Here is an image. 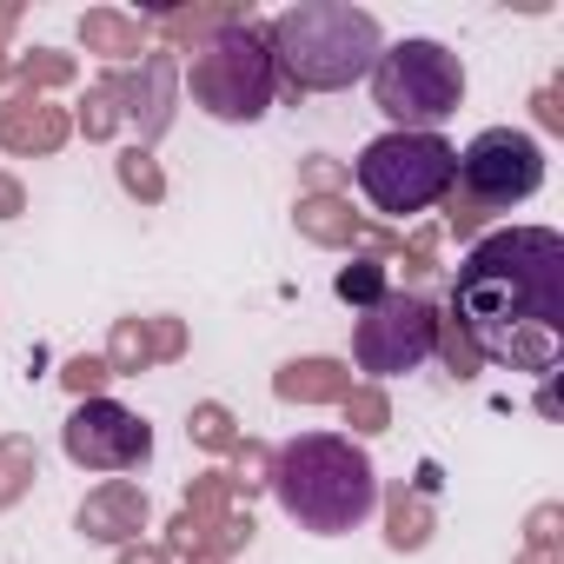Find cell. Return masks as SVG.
Segmentation results:
<instances>
[{
    "instance_id": "obj_1",
    "label": "cell",
    "mask_w": 564,
    "mask_h": 564,
    "mask_svg": "<svg viewBox=\"0 0 564 564\" xmlns=\"http://www.w3.org/2000/svg\"><path fill=\"white\" fill-rule=\"evenodd\" d=\"M452 326L511 372H557L564 326V239L551 226H511L471 246L452 279Z\"/></svg>"
},
{
    "instance_id": "obj_2",
    "label": "cell",
    "mask_w": 564,
    "mask_h": 564,
    "mask_svg": "<svg viewBox=\"0 0 564 564\" xmlns=\"http://www.w3.org/2000/svg\"><path fill=\"white\" fill-rule=\"evenodd\" d=\"M265 485H272L279 511L313 538H339V531L366 524L379 505L372 458L339 432H300L293 445H279L265 465Z\"/></svg>"
},
{
    "instance_id": "obj_3",
    "label": "cell",
    "mask_w": 564,
    "mask_h": 564,
    "mask_svg": "<svg viewBox=\"0 0 564 564\" xmlns=\"http://www.w3.org/2000/svg\"><path fill=\"white\" fill-rule=\"evenodd\" d=\"M265 54H272V80L293 100L339 94L372 74V61L386 54V28L346 0H300L265 28Z\"/></svg>"
},
{
    "instance_id": "obj_4",
    "label": "cell",
    "mask_w": 564,
    "mask_h": 564,
    "mask_svg": "<svg viewBox=\"0 0 564 564\" xmlns=\"http://www.w3.org/2000/svg\"><path fill=\"white\" fill-rule=\"evenodd\" d=\"M372 100L392 133H438L465 107V67L438 41H392L372 61Z\"/></svg>"
},
{
    "instance_id": "obj_5",
    "label": "cell",
    "mask_w": 564,
    "mask_h": 564,
    "mask_svg": "<svg viewBox=\"0 0 564 564\" xmlns=\"http://www.w3.org/2000/svg\"><path fill=\"white\" fill-rule=\"evenodd\" d=\"M352 180H359V193H366L379 213L412 219V213L452 199L458 153H452L438 133H386V140H372V147L352 160Z\"/></svg>"
},
{
    "instance_id": "obj_6",
    "label": "cell",
    "mask_w": 564,
    "mask_h": 564,
    "mask_svg": "<svg viewBox=\"0 0 564 564\" xmlns=\"http://www.w3.org/2000/svg\"><path fill=\"white\" fill-rule=\"evenodd\" d=\"M193 107L213 120H259L272 107V54H265V28L259 21H232L219 28L199 54H193Z\"/></svg>"
},
{
    "instance_id": "obj_7",
    "label": "cell",
    "mask_w": 564,
    "mask_h": 564,
    "mask_svg": "<svg viewBox=\"0 0 564 564\" xmlns=\"http://www.w3.org/2000/svg\"><path fill=\"white\" fill-rule=\"evenodd\" d=\"M465 199L452 206V232H478L485 213L498 206H518L544 186V147L518 127H485L465 153H458V180H452Z\"/></svg>"
},
{
    "instance_id": "obj_8",
    "label": "cell",
    "mask_w": 564,
    "mask_h": 564,
    "mask_svg": "<svg viewBox=\"0 0 564 564\" xmlns=\"http://www.w3.org/2000/svg\"><path fill=\"white\" fill-rule=\"evenodd\" d=\"M432 346H438V313H432V300H419V293H386L379 306H366V319H359V333H352V359H359V372H372V379L419 372V366L432 359Z\"/></svg>"
},
{
    "instance_id": "obj_9",
    "label": "cell",
    "mask_w": 564,
    "mask_h": 564,
    "mask_svg": "<svg viewBox=\"0 0 564 564\" xmlns=\"http://www.w3.org/2000/svg\"><path fill=\"white\" fill-rule=\"evenodd\" d=\"M61 445L80 471H140L153 458V425L120 399H80L61 425Z\"/></svg>"
},
{
    "instance_id": "obj_10",
    "label": "cell",
    "mask_w": 564,
    "mask_h": 564,
    "mask_svg": "<svg viewBox=\"0 0 564 564\" xmlns=\"http://www.w3.org/2000/svg\"><path fill=\"white\" fill-rule=\"evenodd\" d=\"M74 524H80V538H94V544H133V538L147 531V491L127 485V478H113V485L87 491V505L74 511Z\"/></svg>"
},
{
    "instance_id": "obj_11",
    "label": "cell",
    "mask_w": 564,
    "mask_h": 564,
    "mask_svg": "<svg viewBox=\"0 0 564 564\" xmlns=\"http://www.w3.org/2000/svg\"><path fill=\"white\" fill-rule=\"evenodd\" d=\"M173 54H147L140 61V80H120V100H127V113H133V127H140V140H160L166 133V120H173Z\"/></svg>"
},
{
    "instance_id": "obj_12",
    "label": "cell",
    "mask_w": 564,
    "mask_h": 564,
    "mask_svg": "<svg viewBox=\"0 0 564 564\" xmlns=\"http://www.w3.org/2000/svg\"><path fill=\"white\" fill-rule=\"evenodd\" d=\"M67 140V113L61 107H41V100H21L0 113V147H14V153H54Z\"/></svg>"
},
{
    "instance_id": "obj_13",
    "label": "cell",
    "mask_w": 564,
    "mask_h": 564,
    "mask_svg": "<svg viewBox=\"0 0 564 564\" xmlns=\"http://www.w3.org/2000/svg\"><path fill=\"white\" fill-rule=\"evenodd\" d=\"M272 392L279 399H346L352 392V372L333 366V359H293V366H279Z\"/></svg>"
},
{
    "instance_id": "obj_14",
    "label": "cell",
    "mask_w": 564,
    "mask_h": 564,
    "mask_svg": "<svg viewBox=\"0 0 564 564\" xmlns=\"http://www.w3.org/2000/svg\"><path fill=\"white\" fill-rule=\"evenodd\" d=\"M80 41H87L94 54H107V61H133V54L147 47V28H140V21H120V14H87V21H80Z\"/></svg>"
},
{
    "instance_id": "obj_15",
    "label": "cell",
    "mask_w": 564,
    "mask_h": 564,
    "mask_svg": "<svg viewBox=\"0 0 564 564\" xmlns=\"http://www.w3.org/2000/svg\"><path fill=\"white\" fill-rule=\"evenodd\" d=\"M333 293H339L346 306H379V300L392 293V279H386V259H352V265H339Z\"/></svg>"
},
{
    "instance_id": "obj_16",
    "label": "cell",
    "mask_w": 564,
    "mask_h": 564,
    "mask_svg": "<svg viewBox=\"0 0 564 564\" xmlns=\"http://www.w3.org/2000/svg\"><path fill=\"white\" fill-rule=\"evenodd\" d=\"M34 471H41L34 438H0V505H14V498L34 485Z\"/></svg>"
},
{
    "instance_id": "obj_17",
    "label": "cell",
    "mask_w": 564,
    "mask_h": 564,
    "mask_svg": "<svg viewBox=\"0 0 564 564\" xmlns=\"http://www.w3.org/2000/svg\"><path fill=\"white\" fill-rule=\"evenodd\" d=\"M300 226H306L313 239H326V246H346V239L359 232V219H352L339 199H300Z\"/></svg>"
},
{
    "instance_id": "obj_18",
    "label": "cell",
    "mask_w": 564,
    "mask_h": 564,
    "mask_svg": "<svg viewBox=\"0 0 564 564\" xmlns=\"http://www.w3.org/2000/svg\"><path fill=\"white\" fill-rule=\"evenodd\" d=\"M147 359H153V326H147V319H120V333H113V352H107L113 379H120V372H140Z\"/></svg>"
},
{
    "instance_id": "obj_19",
    "label": "cell",
    "mask_w": 564,
    "mask_h": 564,
    "mask_svg": "<svg viewBox=\"0 0 564 564\" xmlns=\"http://www.w3.org/2000/svg\"><path fill=\"white\" fill-rule=\"evenodd\" d=\"M80 127H87V140H107V133L120 127V80H100V87L87 94V113H80Z\"/></svg>"
},
{
    "instance_id": "obj_20",
    "label": "cell",
    "mask_w": 564,
    "mask_h": 564,
    "mask_svg": "<svg viewBox=\"0 0 564 564\" xmlns=\"http://www.w3.org/2000/svg\"><path fill=\"white\" fill-rule=\"evenodd\" d=\"M120 186H127V193H140V199H160V193H166L160 166H153L140 147H133V153H120Z\"/></svg>"
},
{
    "instance_id": "obj_21",
    "label": "cell",
    "mask_w": 564,
    "mask_h": 564,
    "mask_svg": "<svg viewBox=\"0 0 564 564\" xmlns=\"http://www.w3.org/2000/svg\"><path fill=\"white\" fill-rule=\"evenodd\" d=\"M432 352H445V366H452L458 379H471V372L485 366V359H478V346H471V339H465L452 319H438V346H432Z\"/></svg>"
},
{
    "instance_id": "obj_22",
    "label": "cell",
    "mask_w": 564,
    "mask_h": 564,
    "mask_svg": "<svg viewBox=\"0 0 564 564\" xmlns=\"http://www.w3.org/2000/svg\"><path fill=\"white\" fill-rule=\"evenodd\" d=\"M186 432H193L206 452H226V445H232V412H226V405H199V412L186 419Z\"/></svg>"
},
{
    "instance_id": "obj_23",
    "label": "cell",
    "mask_w": 564,
    "mask_h": 564,
    "mask_svg": "<svg viewBox=\"0 0 564 564\" xmlns=\"http://www.w3.org/2000/svg\"><path fill=\"white\" fill-rule=\"evenodd\" d=\"M386 538H392V551H419V544L432 538V531H425V511L405 505V491L392 498V531H386Z\"/></svg>"
},
{
    "instance_id": "obj_24",
    "label": "cell",
    "mask_w": 564,
    "mask_h": 564,
    "mask_svg": "<svg viewBox=\"0 0 564 564\" xmlns=\"http://www.w3.org/2000/svg\"><path fill=\"white\" fill-rule=\"evenodd\" d=\"M61 379H67V392H80V399H100V386L113 379V366L80 352V359H67V372H61Z\"/></svg>"
},
{
    "instance_id": "obj_25",
    "label": "cell",
    "mask_w": 564,
    "mask_h": 564,
    "mask_svg": "<svg viewBox=\"0 0 564 564\" xmlns=\"http://www.w3.org/2000/svg\"><path fill=\"white\" fill-rule=\"evenodd\" d=\"M21 80L28 87H61V80H74V61L67 54H34V61H21Z\"/></svg>"
},
{
    "instance_id": "obj_26",
    "label": "cell",
    "mask_w": 564,
    "mask_h": 564,
    "mask_svg": "<svg viewBox=\"0 0 564 564\" xmlns=\"http://www.w3.org/2000/svg\"><path fill=\"white\" fill-rule=\"evenodd\" d=\"M339 405H346V419H352L359 432H386V399H379V392H346Z\"/></svg>"
},
{
    "instance_id": "obj_27",
    "label": "cell",
    "mask_w": 564,
    "mask_h": 564,
    "mask_svg": "<svg viewBox=\"0 0 564 564\" xmlns=\"http://www.w3.org/2000/svg\"><path fill=\"white\" fill-rule=\"evenodd\" d=\"M232 485H246V491H252V485H265V452H259V445H246V452H239V478H232Z\"/></svg>"
},
{
    "instance_id": "obj_28",
    "label": "cell",
    "mask_w": 564,
    "mask_h": 564,
    "mask_svg": "<svg viewBox=\"0 0 564 564\" xmlns=\"http://www.w3.org/2000/svg\"><path fill=\"white\" fill-rule=\"evenodd\" d=\"M180 352V326L173 319H153V359H173Z\"/></svg>"
},
{
    "instance_id": "obj_29",
    "label": "cell",
    "mask_w": 564,
    "mask_h": 564,
    "mask_svg": "<svg viewBox=\"0 0 564 564\" xmlns=\"http://www.w3.org/2000/svg\"><path fill=\"white\" fill-rule=\"evenodd\" d=\"M551 524H557V511H551V505H544V511H538V518H531V544H538V551H551Z\"/></svg>"
},
{
    "instance_id": "obj_30",
    "label": "cell",
    "mask_w": 564,
    "mask_h": 564,
    "mask_svg": "<svg viewBox=\"0 0 564 564\" xmlns=\"http://www.w3.org/2000/svg\"><path fill=\"white\" fill-rule=\"evenodd\" d=\"M538 120H544V127H564V107H557V94H538Z\"/></svg>"
},
{
    "instance_id": "obj_31",
    "label": "cell",
    "mask_w": 564,
    "mask_h": 564,
    "mask_svg": "<svg viewBox=\"0 0 564 564\" xmlns=\"http://www.w3.org/2000/svg\"><path fill=\"white\" fill-rule=\"evenodd\" d=\"M21 213V186L14 180H0V219H14Z\"/></svg>"
},
{
    "instance_id": "obj_32",
    "label": "cell",
    "mask_w": 564,
    "mask_h": 564,
    "mask_svg": "<svg viewBox=\"0 0 564 564\" xmlns=\"http://www.w3.org/2000/svg\"><path fill=\"white\" fill-rule=\"evenodd\" d=\"M120 564H166V551H140V544H127Z\"/></svg>"
},
{
    "instance_id": "obj_33",
    "label": "cell",
    "mask_w": 564,
    "mask_h": 564,
    "mask_svg": "<svg viewBox=\"0 0 564 564\" xmlns=\"http://www.w3.org/2000/svg\"><path fill=\"white\" fill-rule=\"evenodd\" d=\"M8 28H14V8H0V34H8Z\"/></svg>"
},
{
    "instance_id": "obj_34",
    "label": "cell",
    "mask_w": 564,
    "mask_h": 564,
    "mask_svg": "<svg viewBox=\"0 0 564 564\" xmlns=\"http://www.w3.org/2000/svg\"><path fill=\"white\" fill-rule=\"evenodd\" d=\"M524 564H551V551H531V557H524Z\"/></svg>"
}]
</instances>
